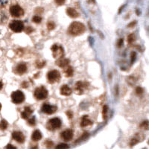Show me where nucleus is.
<instances>
[{
	"label": "nucleus",
	"mask_w": 149,
	"mask_h": 149,
	"mask_svg": "<svg viewBox=\"0 0 149 149\" xmlns=\"http://www.w3.org/2000/svg\"><path fill=\"white\" fill-rule=\"evenodd\" d=\"M86 84L82 82V81H78L75 84V90H77L78 92H82L84 89H86Z\"/></svg>",
	"instance_id": "nucleus-20"
},
{
	"label": "nucleus",
	"mask_w": 149,
	"mask_h": 149,
	"mask_svg": "<svg viewBox=\"0 0 149 149\" xmlns=\"http://www.w3.org/2000/svg\"><path fill=\"white\" fill-rule=\"evenodd\" d=\"M11 99L14 104H21L25 101V95L22 91L16 90L12 92Z\"/></svg>",
	"instance_id": "nucleus-2"
},
{
	"label": "nucleus",
	"mask_w": 149,
	"mask_h": 149,
	"mask_svg": "<svg viewBox=\"0 0 149 149\" xmlns=\"http://www.w3.org/2000/svg\"><path fill=\"white\" fill-rule=\"evenodd\" d=\"M47 28L49 30H53L55 28V24L53 22H49L47 24Z\"/></svg>",
	"instance_id": "nucleus-27"
},
{
	"label": "nucleus",
	"mask_w": 149,
	"mask_h": 149,
	"mask_svg": "<svg viewBox=\"0 0 149 149\" xmlns=\"http://www.w3.org/2000/svg\"><path fill=\"white\" fill-rule=\"evenodd\" d=\"M57 65H58V66L60 67H62V68H65L67 66H69V61L68 59H64V58H60L58 60V61L56 62Z\"/></svg>",
	"instance_id": "nucleus-17"
},
{
	"label": "nucleus",
	"mask_w": 149,
	"mask_h": 149,
	"mask_svg": "<svg viewBox=\"0 0 149 149\" xmlns=\"http://www.w3.org/2000/svg\"><path fill=\"white\" fill-rule=\"evenodd\" d=\"M61 126V120L59 118L51 119L47 122V128L50 130H54L56 129L60 128Z\"/></svg>",
	"instance_id": "nucleus-5"
},
{
	"label": "nucleus",
	"mask_w": 149,
	"mask_h": 149,
	"mask_svg": "<svg viewBox=\"0 0 149 149\" xmlns=\"http://www.w3.org/2000/svg\"><path fill=\"white\" fill-rule=\"evenodd\" d=\"M69 145L67 144H64V143H61L59 144L58 145L56 146V148H68Z\"/></svg>",
	"instance_id": "nucleus-29"
},
{
	"label": "nucleus",
	"mask_w": 149,
	"mask_h": 149,
	"mask_svg": "<svg viewBox=\"0 0 149 149\" xmlns=\"http://www.w3.org/2000/svg\"><path fill=\"white\" fill-rule=\"evenodd\" d=\"M136 92H137V94H138V95H141V94H142V93H143V89L142 87H137Z\"/></svg>",
	"instance_id": "nucleus-30"
},
{
	"label": "nucleus",
	"mask_w": 149,
	"mask_h": 149,
	"mask_svg": "<svg viewBox=\"0 0 149 149\" xmlns=\"http://www.w3.org/2000/svg\"><path fill=\"white\" fill-rule=\"evenodd\" d=\"M10 28L16 33H20L24 29V24L20 20H13L10 23Z\"/></svg>",
	"instance_id": "nucleus-7"
},
{
	"label": "nucleus",
	"mask_w": 149,
	"mask_h": 149,
	"mask_svg": "<svg viewBox=\"0 0 149 149\" xmlns=\"http://www.w3.org/2000/svg\"><path fill=\"white\" fill-rule=\"evenodd\" d=\"M32 20L35 23H40L42 21V18L39 16H34L32 19Z\"/></svg>",
	"instance_id": "nucleus-25"
},
{
	"label": "nucleus",
	"mask_w": 149,
	"mask_h": 149,
	"mask_svg": "<svg viewBox=\"0 0 149 149\" xmlns=\"http://www.w3.org/2000/svg\"><path fill=\"white\" fill-rule=\"evenodd\" d=\"M61 137L63 138V140L68 142V141H70L72 137H73V131L71 129H66L65 130L62 132L61 134Z\"/></svg>",
	"instance_id": "nucleus-11"
},
{
	"label": "nucleus",
	"mask_w": 149,
	"mask_h": 149,
	"mask_svg": "<svg viewBox=\"0 0 149 149\" xmlns=\"http://www.w3.org/2000/svg\"><path fill=\"white\" fill-rule=\"evenodd\" d=\"M92 124V121L89 119V117L87 116H84L82 119H81V127H87L88 125H91Z\"/></svg>",
	"instance_id": "nucleus-19"
},
{
	"label": "nucleus",
	"mask_w": 149,
	"mask_h": 149,
	"mask_svg": "<svg viewBox=\"0 0 149 149\" xmlns=\"http://www.w3.org/2000/svg\"><path fill=\"white\" fill-rule=\"evenodd\" d=\"M2 87H3V84H2V83L1 81H0V90L2 89Z\"/></svg>",
	"instance_id": "nucleus-36"
},
{
	"label": "nucleus",
	"mask_w": 149,
	"mask_h": 149,
	"mask_svg": "<svg viewBox=\"0 0 149 149\" xmlns=\"http://www.w3.org/2000/svg\"><path fill=\"white\" fill-rule=\"evenodd\" d=\"M47 78L49 83L54 84L55 82H58L61 78V74L58 70H51L48 72Z\"/></svg>",
	"instance_id": "nucleus-4"
},
{
	"label": "nucleus",
	"mask_w": 149,
	"mask_h": 149,
	"mask_svg": "<svg viewBox=\"0 0 149 149\" xmlns=\"http://www.w3.org/2000/svg\"><path fill=\"white\" fill-rule=\"evenodd\" d=\"M107 113H108V107L107 105H104L103 107V110H102V116H103L104 120H107Z\"/></svg>",
	"instance_id": "nucleus-22"
},
{
	"label": "nucleus",
	"mask_w": 149,
	"mask_h": 149,
	"mask_svg": "<svg viewBox=\"0 0 149 149\" xmlns=\"http://www.w3.org/2000/svg\"><path fill=\"white\" fill-rule=\"evenodd\" d=\"M6 148H16V147L13 146V145H8L6 146Z\"/></svg>",
	"instance_id": "nucleus-35"
},
{
	"label": "nucleus",
	"mask_w": 149,
	"mask_h": 149,
	"mask_svg": "<svg viewBox=\"0 0 149 149\" xmlns=\"http://www.w3.org/2000/svg\"><path fill=\"white\" fill-rule=\"evenodd\" d=\"M66 13L68 14L69 16L72 17V18H76L79 16L78 13L74 10L72 8H69L66 9Z\"/></svg>",
	"instance_id": "nucleus-18"
},
{
	"label": "nucleus",
	"mask_w": 149,
	"mask_h": 149,
	"mask_svg": "<svg viewBox=\"0 0 149 149\" xmlns=\"http://www.w3.org/2000/svg\"><path fill=\"white\" fill-rule=\"evenodd\" d=\"M135 40V37H134V34H130L129 37H128V38H127V41L128 43L130 44V43H132Z\"/></svg>",
	"instance_id": "nucleus-26"
},
{
	"label": "nucleus",
	"mask_w": 149,
	"mask_h": 149,
	"mask_svg": "<svg viewBox=\"0 0 149 149\" xmlns=\"http://www.w3.org/2000/svg\"><path fill=\"white\" fill-rule=\"evenodd\" d=\"M123 44V39H119V41H118V46L119 47H121Z\"/></svg>",
	"instance_id": "nucleus-32"
},
{
	"label": "nucleus",
	"mask_w": 149,
	"mask_h": 149,
	"mask_svg": "<svg viewBox=\"0 0 149 149\" xmlns=\"http://www.w3.org/2000/svg\"><path fill=\"white\" fill-rule=\"evenodd\" d=\"M56 110H57V107L51 105V104H44L42 106V111L43 112V113H45L46 114H49V115L55 113Z\"/></svg>",
	"instance_id": "nucleus-9"
},
{
	"label": "nucleus",
	"mask_w": 149,
	"mask_h": 149,
	"mask_svg": "<svg viewBox=\"0 0 149 149\" xmlns=\"http://www.w3.org/2000/svg\"><path fill=\"white\" fill-rule=\"evenodd\" d=\"M56 4L58 5H63L65 3V0H54Z\"/></svg>",
	"instance_id": "nucleus-31"
},
{
	"label": "nucleus",
	"mask_w": 149,
	"mask_h": 149,
	"mask_svg": "<svg viewBox=\"0 0 149 149\" xmlns=\"http://www.w3.org/2000/svg\"><path fill=\"white\" fill-rule=\"evenodd\" d=\"M8 123L5 119H2L1 121V122H0V129H1L2 130H6L7 127H8Z\"/></svg>",
	"instance_id": "nucleus-23"
},
{
	"label": "nucleus",
	"mask_w": 149,
	"mask_h": 149,
	"mask_svg": "<svg viewBox=\"0 0 149 149\" xmlns=\"http://www.w3.org/2000/svg\"><path fill=\"white\" fill-rule=\"evenodd\" d=\"M28 123L31 125V126H34L36 124V120H35V117H32L31 119H29L28 120Z\"/></svg>",
	"instance_id": "nucleus-28"
},
{
	"label": "nucleus",
	"mask_w": 149,
	"mask_h": 149,
	"mask_svg": "<svg viewBox=\"0 0 149 149\" xmlns=\"http://www.w3.org/2000/svg\"><path fill=\"white\" fill-rule=\"evenodd\" d=\"M32 112H33V110L31 109V107H25L24 110L22 112V113H21L22 118L24 119H28L29 118V116H31V114L32 113Z\"/></svg>",
	"instance_id": "nucleus-13"
},
{
	"label": "nucleus",
	"mask_w": 149,
	"mask_h": 149,
	"mask_svg": "<svg viewBox=\"0 0 149 149\" xmlns=\"http://www.w3.org/2000/svg\"><path fill=\"white\" fill-rule=\"evenodd\" d=\"M10 13L13 17H20L24 14V11L20 5H13L10 8Z\"/></svg>",
	"instance_id": "nucleus-6"
},
{
	"label": "nucleus",
	"mask_w": 149,
	"mask_h": 149,
	"mask_svg": "<svg viewBox=\"0 0 149 149\" xmlns=\"http://www.w3.org/2000/svg\"><path fill=\"white\" fill-rule=\"evenodd\" d=\"M86 31L85 25L79 22H73L68 28V33L72 36H78Z\"/></svg>",
	"instance_id": "nucleus-1"
},
{
	"label": "nucleus",
	"mask_w": 149,
	"mask_h": 149,
	"mask_svg": "<svg viewBox=\"0 0 149 149\" xmlns=\"http://www.w3.org/2000/svg\"><path fill=\"white\" fill-rule=\"evenodd\" d=\"M48 90L44 87H37L34 91V96L38 100H43L47 98L48 96Z\"/></svg>",
	"instance_id": "nucleus-3"
},
{
	"label": "nucleus",
	"mask_w": 149,
	"mask_h": 149,
	"mask_svg": "<svg viewBox=\"0 0 149 149\" xmlns=\"http://www.w3.org/2000/svg\"><path fill=\"white\" fill-rule=\"evenodd\" d=\"M64 72H65L66 76L72 77L73 75V69H72V67L70 66H67L66 67H65Z\"/></svg>",
	"instance_id": "nucleus-21"
},
{
	"label": "nucleus",
	"mask_w": 149,
	"mask_h": 149,
	"mask_svg": "<svg viewBox=\"0 0 149 149\" xmlns=\"http://www.w3.org/2000/svg\"><path fill=\"white\" fill-rule=\"evenodd\" d=\"M132 55H131V61H132V63L134 61V60H135V58H136V54L134 52V53H132L131 54Z\"/></svg>",
	"instance_id": "nucleus-33"
},
{
	"label": "nucleus",
	"mask_w": 149,
	"mask_h": 149,
	"mask_svg": "<svg viewBox=\"0 0 149 149\" xmlns=\"http://www.w3.org/2000/svg\"><path fill=\"white\" fill-rule=\"evenodd\" d=\"M140 128L146 130H149V121H144L143 122H142L140 124Z\"/></svg>",
	"instance_id": "nucleus-24"
},
{
	"label": "nucleus",
	"mask_w": 149,
	"mask_h": 149,
	"mask_svg": "<svg viewBox=\"0 0 149 149\" xmlns=\"http://www.w3.org/2000/svg\"><path fill=\"white\" fill-rule=\"evenodd\" d=\"M144 139V136L142 134H137L132 139H131V142H130V146H133V145H135L137 143H138L139 142H141Z\"/></svg>",
	"instance_id": "nucleus-15"
},
{
	"label": "nucleus",
	"mask_w": 149,
	"mask_h": 149,
	"mask_svg": "<svg viewBox=\"0 0 149 149\" xmlns=\"http://www.w3.org/2000/svg\"><path fill=\"white\" fill-rule=\"evenodd\" d=\"M12 137L17 142L23 143L25 142V136L20 131H13L12 134Z\"/></svg>",
	"instance_id": "nucleus-10"
},
{
	"label": "nucleus",
	"mask_w": 149,
	"mask_h": 149,
	"mask_svg": "<svg viewBox=\"0 0 149 149\" xmlns=\"http://www.w3.org/2000/svg\"><path fill=\"white\" fill-rule=\"evenodd\" d=\"M1 109H2V105H1V104H0V110H1Z\"/></svg>",
	"instance_id": "nucleus-37"
},
{
	"label": "nucleus",
	"mask_w": 149,
	"mask_h": 149,
	"mask_svg": "<svg viewBox=\"0 0 149 149\" xmlns=\"http://www.w3.org/2000/svg\"><path fill=\"white\" fill-rule=\"evenodd\" d=\"M72 93V89L71 88L67 86V85H63L61 88V94L65 96H68L71 95Z\"/></svg>",
	"instance_id": "nucleus-14"
},
{
	"label": "nucleus",
	"mask_w": 149,
	"mask_h": 149,
	"mask_svg": "<svg viewBox=\"0 0 149 149\" xmlns=\"http://www.w3.org/2000/svg\"><path fill=\"white\" fill-rule=\"evenodd\" d=\"M66 115L69 116V119H71V118L72 117V113L71 111H68V112H66Z\"/></svg>",
	"instance_id": "nucleus-34"
},
{
	"label": "nucleus",
	"mask_w": 149,
	"mask_h": 149,
	"mask_svg": "<svg viewBox=\"0 0 149 149\" xmlns=\"http://www.w3.org/2000/svg\"><path fill=\"white\" fill-rule=\"evenodd\" d=\"M51 51H53V56L56 59H60L62 58L63 51L61 47H58L57 45H54L51 47Z\"/></svg>",
	"instance_id": "nucleus-8"
},
{
	"label": "nucleus",
	"mask_w": 149,
	"mask_h": 149,
	"mask_svg": "<svg viewBox=\"0 0 149 149\" xmlns=\"http://www.w3.org/2000/svg\"><path fill=\"white\" fill-rule=\"evenodd\" d=\"M31 139L34 142H37V141H39L42 139V134L39 130H36L33 132L32 136H31Z\"/></svg>",
	"instance_id": "nucleus-16"
},
{
	"label": "nucleus",
	"mask_w": 149,
	"mask_h": 149,
	"mask_svg": "<svg viewBox=\"0 0 149 149\" xmlns=\"http://www.w3.org/2000/svg\"><path fill=\"white\" fill-rule=\"evenodd\" d=\"M27 71V66L25 63H20L16 67L15 72L18 74H23Z\"/></svg>",
	"instance_id": "nucleus-12"
}]
</instances>
